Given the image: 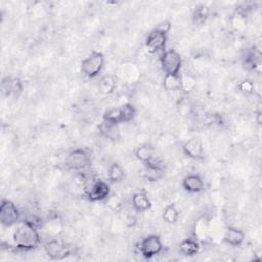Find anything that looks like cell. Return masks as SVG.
<instances>
[{
	"label": "cell",
	"mask_w": 262,
	"mask_h": 262,
	"mask_svg": "<svg viewBox=\"0 0 262 262\" xmlns=\"http://www.w3.org/2000/svg\"><path fill=\"white\" fill-rule=\"evenodd\" d=\"M178 249L180 254H182L183 256L193 257L199 254L201 246L196 237H185L179 243Z\"/></svg>",
	"instance_id": "9a60e30c"
},
{
	"label": "cell",
	"mask_w": 262,
	"mask_h": 262,
	"mask_svg": "<svg viewBox=\"0 0 262 262\" xmlns=\"http://www.w3.org/2000/svg\"><path fill=\"white\" fill-rule=\"evenodd\" d=\"M134 157L143 165L148 164L155 160L156 150L149 143H143L134 149Z\"/></svg>",
	"instance_id": "2e32d148"
},
{
	"label": "cell",
	"mask_w": 262,
	"mask_h": 262,
	"mask_svg": "<svg viewBox=\"0 0 262 262\" xmlns=\"http://www.w3.org/2000/svg\"><path fill=\"white\" fill-rule=\"evenodd\" d=\"M12 244L18 251L29 252L41 245L39 229L31 221H19L12 231Z\"/></svg>",
	"instance_id": "6da1fadb"
},
{
	"label": "cell",
	"mask_w": 262,
	"mask_h": 262,
	"mask_svg": "<svg viewBox=\"0 0 262 262\" xmlns=\"http://www.w3.org/2000/svg\"><path fill=\"white\" fill-rule=\"evenodd\" d=\"M164 168L155 162V160L148 164L144 165L143 168V176L150 182L158 181L164 176Z\"/></svg>",
	"instance_id": "ac0fdd59"
},
{
	"label": "cell",
	"mask_w": 262,
	"mask_h": 262,
	"mask_svg": "<svg viewBox=\"0 0 262 262\" xmlns=\"http://www.w3.org/2000/svg\"><path fill=\"white\" fill-rule=\"evenodd\" d=\"M121 108L123 114V123H129L136 117L137 111L132 103H124L121 105Z\"/></svg>",
	"instance_id": "484cf974"
},
{
	"label": "cell",
	"mask_w": 262,
	"mask_h": 262,
	"mask_svg": "<svg viewBox=\"0 0 262 262\" xmlns=\"http://www.w3.org/2000/svg\"><path fill=\"white\" fill-rule=\"evenodd\" d=\"M97 129H98V132L100 133V135L108 140L117 141L121 137L119 125H117V124L101 121V123L98 125Z\"/></svg>",
	"instance_id": "e0dca14e"
},
{
	"label": "cell",
	"mask_w": 262,
	"mask_h": 262,
	"mask_svg": "<svg viewBox=\"0 0 262 262\" xmlns=\"http://www.w3.org/2000/svg\"><path fill=\"white\" fill-rule=\"evenodd\" d=\"M138 252L145 259L158 256L164 249V244L160 235L148 234L138 243Z\"/></svg>",
	"instance_id": "277c9868"
},
{
	"label": "cell",
	"mask_w": 262,
	"mask_h": 262,
	"mask_svg": "<svg viewBox=\"0 0 262 262\" xmlns=\"http://www.w3.org/2000/svg\"><path fill=\"white\" fill-rule=\"evenodd\" d=\"M236 88L244 95H252L255 92V83L252 80L245 79L237 84Z\"/></svg>",
	"instance_id": "4316f807"
},
{
	"label": "cell",
	"mask_w": 262,
	"mask_h": 262,
	"mask_svg": "<svg viewBox=\"0 0 262 262\" xmlns=\"http://www.w3.org/2000/svg\"><path fill=\"white\" fill-rule=\"evenodd\" d=\"M102 121L113 123V124H123V114L121 106L107 108L102 115Z\"/></svg>",
	"instance_id": "603a6c76"
},
{
	"label": "cell",
	"mask_w": 262,
	"mask_h": 262,
	"mask_svg": "<svg viewBox=\"0 0 262 262\" xmlns=\"http://www.w3.org/2000/svg\"><path fill=\"white\" fill-rule=\"evenodd\" d=\"M105 63L104 55L100 51H91L81 62V72L88 79L97 77Z\"/></svg>",
	"instance_id": "7a4b0ae2"
},
{
	"label": "cell",
	"mask_w": 262,
	"mask_h": 262,
	"mask_svg": "<svg viewBox=\"0 0 262 262\" xmlns=\"http://www.w3.org/2000/svg\"><path fill=\"white\" fill-rule=\"evenodd\" d=\"M106 177H107V180L112 183L121 182L125 177V172L123 167L117 162L112 163L107 168Z\"/></svg>",
	"instance_id": "ffe728a7"
},
{
	"label": "cell",
	"mask_w": 262,
	"mask_h": 262,
	"mask_svg": "<svg viewBox=\"0 0 262 262\" xmlns=\"http://www.w3.org/2000/svg\"><path fill=\"white\" fill-rule=\"evenodd\" d=\"M179 210L174 203L168 204L162 213V219L168 224H175L179 219Z\"/></svg>",
	"instance_id": "7402d4cb"
},
{
	"label": "cell",
	"mask_w": 262,
	"mask_h": 262,
	"mask_svg": "<svg viewBox=\"0 0 262 262\" xmlns=\"http://www.w3.org/2000/svg\"><path fill=\"white\" fill-rule=\"evenodd\" d=\"M245 238L246 234L243 229L235 226H227L223 233L222 241L231 247H239L245 242Z\"/></svg>",
	"instance_id": "4fadbf2b"
},
{
	"label": "cell",
	"mask_w": 262,
	"mask_h": 262,
	"mask_svg": "<svg viewBox=\"0 0 262 262\" xmlns=\"http://www.w3.org/2000/svg\"><path fill=\"white\" fill-rule=\"evenodd\" d=\"M167 41H168V33L158 28H155L147 34L144 44L149 53H157V52L162 53L166 50Z\"/></svg>",
	"instance_id": "52a82bcc"
},
{
	"label": "cell",
	"mask_w": 262,
	"mask_h": 262,
	"mask_svg": "<svg viewBox=\"0 0 262 262\" xmlns=\"http://www.w3.org/2000/svg\"><path fill=\"white\" fill-rule=\"evenodd\" d=\"M20 221V212L16 205L7 199H3L0 205V223L3 227H12Z\"/></svg>",
	"instance_id": "8992f818"
},
{
	"label": "cell",
	"mask_w": 262,
	"mask_h": 262,
	"mask_svg": "<svg viewBox=\"0 0 262 262\" xmlns=\"http://www.w3.org/2000/svg\"><path fill=\"white\" fill-rule=\"evenodd\" d=\"M117 87V78L114 75H105L98 82V89L103 94H111Z\"/></svg>",
	"instance_id": "44dd1931"
},
{
	"label": "cell",
	"mask_w": 262,
	"mask_h": 262,
	"mask_svg": "<svg viewBox=\"0 0 262 262\" xmlns=\"http://www.w3.org/2000/svg\"><path fill=\"white\" fill-rule=\"evenodd\" d=\"M24 90V84L19 78L4 77L1 81V92L5 96L17 98Z\"/></svg>",
	"instance_id": "8fae6325"
},
{
	"label": "cell",
	"mask_w": 262,
	"mask_h": 262,
	"mask_svg": "<svg viewBox=\"0 0 262 262\" xmlns=\"http://www.w3.org/2000/svg\"><path fill=\"white\" fill-rule=\"evenodd\" d=\"M163 87L167 91L181 90V75H165Z\"/></svg>",
	"instance_id": "d4e9b609"
},
{
	"label": "cell",
	"mask_w": 262,
	"mask_h": 262,
	"mask_svg": "<svg viewBox=\"0 0 262 262\" xmlns=\"http://www.w3.org/2000/svg\"><path fill=\"white\" fill-rule=\"evenodd\" d=\"M131 207L137 213H144L152 207V203L145 191H137L131 196Z\"/></svg>",
	"instance_id": "5bb4252c"
},
{
	"label": "cell",
	"mask_w": 262,
	"mask_h": 262,
	"mask_svg": "<svg viewBox=\"0 0 262 262\" xmlns=\"http://www.w3.org/2000/svg\"><path fill=\"white\" fill-rule=\"evenodd\" d=\"M64 164L70 170L83 171L91 165L90 152L82 147L74 148L67 155Z\"/></svg>",
	"instance_id": "3957f363"
},
{
	"label": "cell",
	"mask_w": 262,
	"mask_h": 262,
	"mask_svg": "<svg viewBox=\"0 0 262 262\" xmlns=\"http://www.w3.org/2000/svg\"><path fill=\"white\" fill-rule=\"evenodd\" d=\"M243 67L247 71H255L260 67V53L251 50L243 59Z\"/></svg>",
	"instance_id": "cb8c5ba5"
},
{
	"label": "cell",
	"mask_w": 262,
	"mask_h": 262,
	"mask_svg": "<svg viewBox=\"0 0 262 262\" xmlns=\"http://www.w3.org/2000/svg\"><path fill=\"white\" fill-rule=\"evenodd\" d=\"M182 188L189 193H199L205 190V181L199 174H188L181 181Z\"/></svg>",
	"instance_id": "7c38bea8"
},
{
	"label": "cell",
	"mask_w": 262,
	"mask_h": 262,
	"mask_svg": "<svg viewBox=\"0 0 262 262\" xmlns=\"http://www.w3.org/2000/svg\"><path fill=\"white\" fill-rule=\"evenodd\" d=\"M111 194L110 184L101 179L94 180L86 189V196L90 202H101Z\"/></svg>",
	"instance_id": "9c48e42d"
},
{
	"label": "cell",
	"mask_w": 262,
	"mask_h": 262,
	"mask_svg": "<svg viewBox=\"0 0 262 262\" xmlns=\"http://www.w3.org/2000/svg\"><path fill=\"white\" fill-rule=\"evenodd\" d=\"M43 249L46 256L51 260H63L71 255L70 248L54 237L45 242Z\"/></svg>",
	"instance_id": "ba28073f"
},
{
	"label": "cell",
	"mask_w": 262,
	"mask_h": 262,
	"mask_svg": "<svg viewBox=\"0 0 262 262\" xmlns=\"http://www.w3.org/2000/svg\"><path fill=\"white\" fill-rule=\"evenodd\" d=\"M195 81L190 76H181V90L188 92L194 88Z\"/></svg>",
	"instance_id": "83f0119b"
},
{
	"label": "cell",
	"mask_w": 262,
	"mask_h": 262,
	"mask_svg": "<svg viewBox=\"0 0 262 262\" xmlns=\"http://www.w3.org/2000/svg\"><path fill=\"white\" fill-rule=\"evenodd\" d=\"M210 16V8L207 4L201 3L196 5L192 11L191 19L193 25L195 26H202L204 25Z\"/></svg>",
	"instance_id": "d6986e66"
},
{
	"label": "cell",
	"mask_w": 262,
	"mask_h": 262,
	"mask_svg": "<svg viewBox=\"0 0 262 262\" xmlns=\"http://www.w3.org/2000/svg\"><path fill=\"white\" fill-rule=\"evenodd\" d=\"M160 64L165 75H180L182 58L175 49H166L161 53Z\"/></svg>",
	"instance_id": "5b68a950"
},
{
	"label": "cell",
	"mask_w": 262,
	"mask_h": 262,
	"mask_svg": "<svg viewBox=\"0 0 262 262\" xmlns=\"http://www.w3.org/2000/svg\"><path fill=\"white\" fill-rule=\"evenodd\" d=\"M182 152L192 160L204 159V145L200 137L193 136L185 140L181 145Z\"/></svg>",
	"instance_id": "30bf717a"
}]
</instances>
